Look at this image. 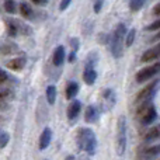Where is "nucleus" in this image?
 <instances>
[{
	"instance_id": "26",
	"label": "nucleus",
	"mask_w": 160,
	"mask_h": 160,
	"mask_svg": "<svg viewBox=\"0 0 160 160\" xmlns=\"http://www.w3.org/2000/svg\"><path fill=\"white\" fill-rule=\"evenodd\" d=\"M8 94H10V90H8V88H6V87H2V88H0V100H2V98H6Z\"/></svg>"
},
{
	"instance_id": "29",
	"label": "nucleus",
	"mask_w": 160,
	"mask_h": 160,
	"mask_svg": "<svg viewBox=\"0 0 160 160\" xmlns=\"http://www.w3.org/2000/svg\"><path fill=\"white\" fill-rule=\"evenodd\" d=\"M7 79H8L7 73H6V72H3V70H0V84H2V83H4Z\"/></svg>"
},
{
	"instance_id": "22",
	"label": "nucleus",
	"mask_w": 160,
	"mask_h": 160,
	"mask_svg": "<svg viewBox=\"0 0 160 160\" xmlns=\"http://www.w3.org/2000/svg\"><path fill=\"white\" fill-rule=\"evenodd\" d=\"M135 28H132V30H129V32H128L127 38H125V45L127 47H131V45L133 44V41H135Z\"/></svg>"
},
{
	"instance_id": "5",
	"label": "nucleus",
	"mask_w": 160,
	"mask_h": 160,
	"mask_svg": "<svg viewBox=\"0 0 160 160\" xmlns=\"http://www.w3.org/2000/svg\"><path fill=\"white\" fill-rule=\"evenodd\" d=\"M93 58H94V55H91L90 58H88L87 65H86V68H84V72H83V80H84V83H87V84H93L97 79V72L93 68V65H94Z\"/></svg>"
},
{
	"instance_id": "10",
	"label": "nucleus",
	"mask_w": 160,
	"mask_h": 160,
	"mask_svg": "<svg viewBox=\"0 0 160 160\" xmlns=\"http://www.w3.org/2000/svg\"><path fill=\"white\" fill-rule=\"evenodd\" d=\"M51 138H52V131H51L49 128H45L44 132L39 136V149L41 150L47 149L51 143Z\"/></svg>"
},
{
	"instance_id": "17",
	"label": "nucleus",
	"mask_w": 160,
	"mask_h": 160,
	"mask_svg": "<svg viewBox=\"0 0 160 160\" xmlns=\"http://www.w3.org/2000/svg\"><path fill=\"white\" fill-rule=\"evenodd\" d=\"M47 100L51 105L55 104V100H56V88L55 86H48L47 88Z\"/></svg>"
},
{
	"instance_id": "9",
	"label": "nucleus",
	"mask_w": 160,
	"mask_h": 160,
	"mask_svg": "<svg viewBox=\"0 0 160 160\" xmlns=\"http://www.w3.org/2000/svg\"><path fill=\"white\" fill-rule=\"evenodd\" d=\"M102 107H104V110H110L111 107H112L114 104H115V96H114V91L112 90H105L104 93H102Z\"/></svg>"
},
{
	"instance_id": "20",
	"label": "nucleus",
	"mask_w": 160,
	"mask_h": 160,
	"mask_svg": "<svg viewBox=\"0 0 160 160\" xmlns=\"http://www.w3.org/2000/svg\"><path fill=\"white\" fill-rule=\"evenodd\" d=\"M143 153L146 156H158V155H160V145H155V146L148 148Z\"/></svg>"
},
{
	"instance_id": "18",
	"label": "nucleus",
	"mask_w": 160,
	"mask_h": 160,
	"mask_svg": "<svg viewBox=\"0 0 160 160\" xmlns=\"http://www.w3.org/2000/svg\"><path fill=\"white\" fill-rule=\"evenodd\" d=\"M20 13L24 18H31L32 17V8L27 4V3H21L20 4Z\"/></svg>"
},
{
	"instance_id": "7",
	"label": "nucleus",
	"mask_w": 160,
	"mask_h": 160,
	"mask_svg": "<svg viewBox=\"0 0 160 160\" xmlns=\"http://www.w3.org/2000/svg\"><path fill=\"white\" fill-rule=\"evenodd\" d=\"M156 117H158V112H156V108L153 107V105H148L146 108L143 110V112L141 114V122L143 125H149L152 124L153 121L156 119Z\"/></svg>"
},
{
	"instance_id": "6",
	"label": "nucleus",
	"mask_w": 160,
	"mask_h": 160,
	"mask_svg": "<svg viewBox=\"0 0 160 160\" xmlns=\"http://www.w3.org/2000/svg\"><path fill=\"white\" fill-rule=\"evenodd\" d=\"M155 87H156V82L150 83V84H148L146 87L142 88V90L138 93V96H136V100H135L136 104H143V102H149V98L152 97Z\"/></svg>"
},
{
	"instance_id": "12",
	"label": "nucleus",
	"mask_w": 160,
	"mask_h": 160,
	"mask_svg": "<svg viewBox=\"0 0 160 160\" xmlns=\"http://www.w3.org/2000/svg\"><path fill=\"white\" fill-rule=\"evenodd\" d=\"M80 108H82V104H80V101H78V100H73V101L70 102L69 108H68V118H69L70 121H73V119L79 115Z\"/></svg>"
},
{
	"instance_id": "15",
	"label": "nucleus",
	"mask_w": 160,
	"mask_h": 160,
	"mask_svg": "<svg viewBox=\"0 0 160 160\" xmlns=\"http://www.w3.org/2000/svg\"><path fill=\"white\" fill-rule=\"evenodd\" d=\"M24 66H25V59L24 58H16V59H13V61H10L7 63L8 69L14 70V72H18V70H21Z\"/></svg>"
},
{
	"instance_id": "28",
	"label": "nucleus",
	"mask_w": 160,
	"mask_h": 160,
	"mask_svg": "<svg viewBox=\"0 0 160 160\" xmlns=\"http://www.w3.org/2000/svg\"><path fill=\"white\" fill-rule=\"evenodd\" d=\"M101 6H102V0H96V3H94V11L98 13L101 10Z\"/></svg>"
},
{
	"instance_id": "4",
	"label": "nucleus",
	"mask_w": 160,
	"mask_h": 160,
	"mask_svg": "<svg viewBox=\"0 0 160 160\" xmlns=\"http://www.w3.org/2000/svg\"><path fill=\"white\" fill-rule=\"evenodd\" d=\"M159 72H160V62L149 65V66L143 68V69H141L138 73H136V82L145 83L146 80H149V79H152L153 76H156Z\"/></svg>"
},
{
	"instance_id": "21",
	"label": "nucleus",
	"mask_w": 160,
	"mask_h": 160,
	"mask_svg": "<svg viewBox=\"0 0 160 160\" xmlns=\"http://www.w3.org/2000/svg\"><path fill=\"white\" fill-rule=\"evenodd\" d=\"M143 4H145V0H131L129 2V7L132 11H138Z\"/></svg>"
},
{
	"instance_id": "19",
	"label": "nucleus",
	"mask_w": 160,
	"mask_h": 160,
	"mask_svg": "<svg viewBox=\"0 0 160 160\" xmlns=\"http://www.w3.org/2000/svg\"><path fill=\"white\" fill-rule=\"evenodd\" d=\"M3 7H4V10L10 14H14L17 11V4L13 2V0H6L4 4H3Z\"/></svg>"
},
{
	"instance_id": "23",
	"label": "nucleus",
	"mask_w": 160,
	"mask_h": 160,
	"mask_svg": "<svg viewBox=\"0 0 160 160\" xmlns=\"http://www.w3.org/2000/svg\"><path fill=\"white\" fill-rule=\"evenodd\" d=\"M7 142H8V135L6 132H3V131H0V149L4 148L7 145Z\"/></svg>"
},
{
	"instance_id": "34",
	"label": "nucleus",
	"mask_w": 160,
	"mask_h": 160,
	"mask_svg": "<svg viewBox=\"0 0 160 160\" xmlns=\"http://www.w3.org/2000/svg\"><path fill=\"white\" fill-rule=\"evenodd\" d=\"M159 47H160V44H159Z\"/></svg>"
},
{
	"instance_id": "3",
	"label": "nucleus",
	"mask_w": 160,
	"mask_h": 160,
	"mask_svg": "<svg viewBox=\"0 0 160 160\" xmlns=\"http://www.w3.org/2000/svg\"><path fill=\"white\" fill-rule=\"evenodd\" d=\"M127 34V28L124 24H119L117 27L115 32L112 35V41H111V51L115 58H119L122 55V47H124V37Z\"/></svg>"
},
{
	"instance_id": "31",
	"label": "nucleus",
	"mask_w": 160,
	"mask_h": 160,
	"mask_svg": "<svg viewBox=\"0 0 160 160\" xmlns=\"http://www.w3.org/2000/svg\"><path fill=\"white\" fill-rule=\"evenodd\" d=\"M76 59V51H72L70 52V56H69V62H73Z\"/></svg>"
},
{
	"instance_id": "32",
	"label": "nucleus",
	"mask_w": 160,
	"mask_h": 160,
	"mask_svg": "<svg viewBox=\"0 0 160 160\" xmlns=\"http://www.w3.org/2000/svg\"><path fill=\"white\" fill-rule=\"evenodd\" d=\"M34 3H37V4H41V3H44V0H32Z\"/></svg>"
},
{
	"instance_id": "13",
	"label": "nucleus",
	"mask_w": 160,
	"mask_h": 160,
	"mask_svg": "<svg viewBox=\"0 0 160 160\" xmlns=\"http://www.w3.org/2000/svg\"><path fill=\"white\" fill-rule=\"evenodd\" d=\"M159 138H160V125H155V127H152L143 136V139L146 142L156 141V139H159Z\"/></svg>"
},
{
	"instance_id": "11",
	"label": "nucleus",
	"mask_w": 160,
	"mask_h": 160,
	"mask_svg": "<svg viewBox=\"0 0 160 160\" xmlns=\"http://www.w3.org/2000/svg\"><path fill=\"white\" fill-rule=\"evenodd\" d=\"M65 61V48L62 45L56 47V49L53 51V56H52V62L55 66H61Z\"/></svg>"
},
{
	"instance_id": "2",
	"label": "nucleus",
	"mask_w": 160,
	"mask_h": 160,
	"mask_svg": "<svg viewBox=\"0 0 160 160\" xmlns=\"http://www.w3.org/2000/svg\"><path fill=\"white\" fill-rule=\"evenodd\" d=\"M125 149H127V121L122 115L119 117L117 124V152L119 156H122Z\"/></svg>"
},
{
	"instance_id": "14",
	"label": "nucleus",
	"mask_w": 160,
	"mask_h": 160,
	"mask_svg": "<svg viewBox=\"0 0 160 160\" xmlns=\"http://www.w3.org/2000/svg\"><path fill=\"white\" fill-rule=\"evenodd\" d=\"M84 118L87 122H96L98 119V110L93 105H88L86 108V112H84Z\"/></svg>"
},
{
	"instance_id": "1",
	"label": "nucleus",
	"mask_w": 160,
	"mask_h": 160,
	"mask_svg": "<svg viewBox=\"0 0 160 160\" xmlns=\"http://www.w3.org/2000/svg\"><path fill=\"white\" fill-rule=\"evenodd\" d=\"M79 145L84 152H87L90 156L96 153V146H97V139L96 135L91 129L88 128H83L79 131Z\"/></svg>"
},
{
	"instance_id": "27",
	"label": "nucleus",
	"mask_w": 160,
	"mask_h": 160,
	"mask_svg": "<svg viewBox=\"0 0 160 160\" xmlns=\"http://www.w3.org/2000/svg\"><path fill=\"white\" fill-rule=\"evenodd\" d=\"M70 2H72V0H62V2H61V4H59V8H61L62 11H63V10H66V8H68V6L70 4Z\"/></svg>"
},
{
	"instance_id": "24",
	"label": "nucleus",
	"mask_w": 160,
	"mask_h": 160,
	"mask_svg": "<svg viewBox=\"0 0 160 160\" xmlns=\"http://www.w3.org/2000/svg\"><path fill=\"white\" fill-rule=\"evenodd\" d=\"M7 27H8V35H10V37H16L17 35V27H16V25H14L13 22L8 21Z\"/></svg>"
},
{
	"instance_id": "8",
	"label": "nucleus",
	"mask_w": 160,
	"mask_h": 160,
	"mask_svg": "<svg viewBox=\"0 0 160 160\" xmlns=\"http://www.w3.org/2000/svg\"><path fill=\"white\" fill-rule=\"evenodd\" d=\"M158 58H160V47L158 45V47L152 48V49H148L146 52L142 55L141 61L143 62V63H146V62H152V61H156Z\"/></svg>"
},
{
	"instance_id": "25",
	"label": "nucleus",
	"mask_w": 160,
	"mask_h": 160,
	"mask_svg": "<svg viewBox=\"0 0 160 160\" xmlns=\"http://www.w3.org/2000/svg\"><path fill=\"white\" fill-rule=\"evenodd\" d=\"M146 30L148 31H158V30H160V20H156L155 22H152L150 25H148Z\"/></svg>"
},
{
	"instance_id": "16",
	"label": "nucleus",
	"mask_w": 160,
	"mask_h": 160,
	"mask_svg": "<svg viewBox=\"0 0 160 160\" xmlns=\"http://www.w3.org/2000/svg\"><path fill=\"white\" fill-rule=\"evenodd\" d=\"M79 93V84L76 82H70L66 87V98L68 100H73Z\"/></svg>"
},
{
	"instance_id": "33",
	"label": "nucleus",
	"mask_w": 160,
	"mask_h": 160,
	"mask_svg": "<svg viewBox=\"0 0 160 160\" xmlns=\"http://www.w3.org/2000/svg\"><path fill=\"white\" fill-rule=\"evenodd\" d=\"M156 39H160V32H159V34H158V35H156V37H155V41H156Z\"/></svg>"
},
{
	"instance_id": "30",
	"label": "nucleus",
	"mask_w": 160,
	"mask_h": 160,
	"mask_svg": "<svg viewBox=\"0 0 160 160\" xmlns=\"http://www.w3.org/2000/svg\"><path fill=\"white\" fill-rule=\"evenodd\" d=\"M153 14H156V16H159L160 14V3L155 6V8H153Z\"/></svg>"
}]
</instances>
